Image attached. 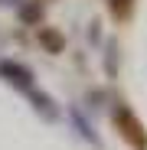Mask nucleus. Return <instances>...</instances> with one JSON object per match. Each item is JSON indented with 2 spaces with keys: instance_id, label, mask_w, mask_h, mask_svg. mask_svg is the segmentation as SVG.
<instances>
[{
  "instance_id": "f257e3e1",
  "label": "nucleus",
  "mask_w": 147,
  "mask_h": 150,
  "mask_svg": "<svg viewBox=\"0 0 147 150\" xmlns=\"http://www.w3.org/2000/svg\"><path fill=\"white\" fill-rule=\"evenodd\" d=\"M114 124H118V131L124 134L128 144H134L137 150H147V134H144V127H141V121H137L128 108H118V111H114Z\"/></svg>"
},
{
  "instance_id": "f03ea898",
  "label": "nucleus",
  "mask_w": 147,
  "mask_h": 150,
  "mask_svg": "<svg viewBox=\"0 0 147 150\" xmlns=\"http://www.w3.org/2000/svg\"><path fill=\"white\" fill-rule=\"evenodd\" d=\"M0 75L10 82V85H16V88H23V91H33V72L26 69V65H20V62H10V59H4L0 62Z\"/></svg>"
},
{
  "instance_id": "7ed1b4c3",
  "label": "nucleus",
  "mask_w": 147,
  "mask_h": 150,
  "mask_svg": "<svg viewBox=\"0 0 147 150\" xmlns=\"http://www.w3.org/2000/svg\"><path fill=\"white\" fill-rule=\"evenodd\" d=\"M26 95H30L33 108H36L46 121H56V105H53V98H49V95H43V91H36V88H33V91H26Z\"/></svg>"
},
{
  "instance_id": "20e7f679",
  "label": "nucleus",
  "mask_w": 147,
  "mask_h": 150,
  "mask_svg": "<svg viewBox=\"0 0 147 150\" xmlns=\"http://www.w3.org/2000/svg\"><path fill=\"white\" fill-rule=\"evenodd\" d=\"M39 46L46 49V52H62V46H65V39H62V33H56V30H49V26H43V30H39Z\"/></svg>"
},
{
  "instance_id": "39448f33",
  "label": "nucleus",
  "mask_w": 147,
  "mask_h": 150,
  "mask_svg": "<svg viewBox=\"0 0 147 150\" xmlns=\"http://www.w3.org/2000/svg\"><path fill=\"white\" fill-rule=\"evenodd\" d=\"M72 121H75V127H79V131H82V134H85L92 144H98V137H95V131H92V124H88V121H85L79 111H72Z\"/></svg>"
},
{
  "instance_id": "423d86ee",
  "label": "nucleus",
  "mask_w": 147,
  "mask_h": 150,
  "mask_svg": "<svg viewBox=\"0 0 147 150\" xmlns=\"http://www.w3.org/2000/svg\"><path fill=\"white\" fill-rule=\"evenodd\" d=\"M20 16H23V20H26V23H36V20L43 16V10H39V7L33 4V7H23V10H20Z\"/></svg>"
},
{
  "instance_id": "0eeeda50",
  "label": "nucleus",
  "mask_w": 147,
  "mask_h": 150,
  "mask_svg": "<svg viewBox=\"0 0 147 150\" xmlns=\"http://www.w3.org/2000/svg\"><path fill=\"white\" fill-rule=\"evenodd\" d=\"M128 7H131V0H111V10L118 16H128Z\"/></svg>"
}]
</instances>
